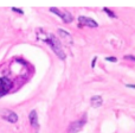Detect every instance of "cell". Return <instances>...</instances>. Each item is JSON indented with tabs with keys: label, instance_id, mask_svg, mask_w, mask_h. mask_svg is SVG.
Returning a JSON list of instances; mask_svg holds the SVG:
<instances>
[{
	"label": "cell",
	"instance_id": "1",
	"mask_svg": "<svg viewBox=\"0 0 135 133\" xmlns=\"http://www.w3.org/2000/svg\"><path fill=\"white\" fill-rule=\"evenodd\" d=\"M44 42H46L47 44L51 47L52 51L57 55L61 59H65V52L63 50V47H62V43L59 42V39L57 37H55L54 35H49V38H44Z\"/></svg>",
	"mask_w": 135,
	"mask_h": 133
},
{
	"label": "cell",
	"instance_id": "7",
	"mask_svg": "<svg viewBox=\"0 0 135 133\" xmlns=\"http://www.w3.org/2000/svg\"><path fill=\"white\" fill-rule=\"evenodd\" d=\"M28 119H30V122H31V126L32 127H36L38 129L39 127V121H38V114L35 109L31 111L30 114H28Z\"/></svg>",
	"mask_w": 135,
	"mask_h": 133
},
{
	"label": "cell",
	"instance_id": "10",
	"mask_svg": "<svg viewBox=\"0 0 135 133\" xmlns=\"http://www.w3.org/2000/svg\"><path fill=\"white\" fill-rule=\"evenodd\" d=\"M103 11H104L105 13H107L108 16L110 17V18H116V14H115L114 12L112 11V10H109V8H108V7H103Z\"/></svg>",
	"mask_w": 135,
	"mask_h": 133
},
{
	"label": "cell",
	"instance_id": "5",
	"mask_svg": "<svg viewBox=\"0 0 135 133\" xmlns=\"http://www.w3.org/2000/svg\"><path fill=\"white\" fill-rule=\"evenodd\" d=\"M1 115L5 120H7V121L11 122V124H16V122L18 121V115H17V113H14L13 111L5 109V111H2Z\"/></svg>",
	"mask_w": 135,
	"mask_h": 133
},
{
	"label": "cell",
	"instance_id": "8",
	"mask_svg": "<svg viewBox=\"0 0 135 133\" xmlns=\"http://www.w3.org/2000/svg\"><path fill=\"white\" fill-rule=\"evenodd\" d=\"M90 103H91V106H93L94 108L101 107V106H102V103H103L102 96H101V95H94L93 98L90 99Z\"/></svg>",
	"mask_w": 135,
	"mask_h": 133
},
{
	"label": "cell",
	"instance_id": "3",
	"mask_svg": "<svg viewBox=\"0 0 135 133\" xmlns=\"http://www.w3.org/2000/svg\"><path fill=\"white\" fill-rule=\"evenodd\" d=\"M50 12H52V13L57 14L58 17H61L62 20H63L64 23H66V24L71 23V21L74 20V17H72L71 13H70V12H68V11L61 12L58 8H57V7H50Z\"/></svg>",
	"mask_w": 135,
	"mask_h": 133
},
{
	"label": "cell",
	"instance_id": "4",
	"mask_svg": "<svg viewBox=\"0 0 135 133\" xmlns=\"http://www.w3.org/2000/svg\"><path fill=\"white\" fill-rule=\"evenodd\" d=\"M85 122H86V117L84 118V119L71 122V124L69 125V127H68V133H78L84 127Z\"/></svg>",
	"mask_w": 135,
	"mask_h": 133
},
{
	"label": "cell",
	"instance_id": "15",
	"mask_svg": "<svg viewBox=\"0 0 135 133\" xmlns=\"http://www.w3.org/2000/svg\"><path fill=\"white\" fill-rule=\"evenodd\" d=\"M126 87H127V88H133V89H135V84H126Z\"/></svg>",
	"mask_w": 135,
	"mask_h": 133
},
{
	"label": "cell",
	"instance_id": "9",
	"mask_svg": "<svg viewBox=\"0 0 135 133\" xmlns=\"http://www.w3.org/2000/svg\"><path fill=\"white\" fill-rule=\"evenodd\" d=\"M58 35L61 36V37H63V38H66V39L69 40V43H72V36L70 35L68 31L63 30V29H58Z\"/></svg>",
	"mask_w": 135,
	"mask_h": 133
},
{
	"label": "cell",
	"instance_id": "12",
	"mask_svg": "<svg viewBox=\"0 0 135 133\" xmlns=\"http://www.w3.org/2000/svg\"><path fill=\"white\" fill-rule=\"evenodd\" d=\"M123 58H124V59H129V61L135 62V56H133V55H126V56H124Z\"/></svg>",
	"mask_w": 135,
	"mask_h": 133
},
{
	"label": "cell",
	"instance_id": "14",
	"mask_svg": "<svg viewBox=\"0 0 135 133\" xmlns=\"http://www.w3.org/2000/svg\"><path fill=\"white\" fill-rule=\"evenodd\" d=\"M96 62H97V57H94V59L91 61V68H95V66H96Z\"/></svg>",
	"mask_w": 135,
	"mask_h": 133
},
{
	"label": "cell",
	"instance_id": "6",
	"mask_svg": "<svg viewBox=\"0 0 135 133\" xmlns=\"http://www.w3.org/2000/svg\"><path fill=\"white\" fill-rule=\"evenodd\" d=\"M78 21H79V25H83V26L85 25V26H90V27H98L97 21H95L93 18H89V17L79 16Z\"/></svg>",
	"mask_w": 135,
	"mask_h": 133
},
{
	"label": "cell",
	"instance_id": "2",
	"mask_svg": "<svg viewBox=\"0 0 135 133\" xmlns=\"http://www.w3.org/2000/svg\"><path fill=\"white\" fill-rule=\"evenodd\" d=\"M12 86H13V83H12V81L8 77H5V76L0 77V98L6 95L12 89Z\"/></svg>",
	"mask_w": 135,
	"mask_h": 133
},
{
	"label": "cell",
	"instance_id": "13",
	"mask_svg": "<svg viewBox=\"0 0 135 133\" xmlns=\"http://www.w3.org/2000/svg\"><path fill=\"white\" fill-rule=\"evenodd\" d=\"M12 11H14V12H18V13H20V14H24V11L21 8H17V7H12Z\"/></svg>",
	"mask_w": 135,
	"mask_h": 133
},
{
	"label": "cell",
	"instance_id": "11",
	"mask_svg": "<svg viewBox=\"0 0 135 133\" xmlns=\"http://www.w3.org/2000/svg\"><path fill=\"white\" fill-rule=\"evenodd\" d=\"M105 61L107 62H113V63H116L117 62V58L114 56H109V57H105Z\"/></svg>",
	"mask_w": 135,
	"mask_h": 133
}]
</instances>
